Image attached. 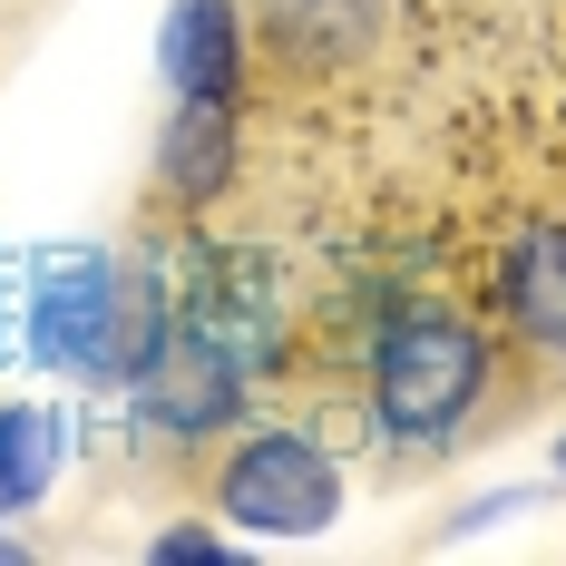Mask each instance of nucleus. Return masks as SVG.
Returning a JSON list of instances; mask_svg holds the SVG:
<instances>
[{
    "label": "nucleus",
    "mask_w": 566,
    "mask_h": 566,
    "mask_svg": "<svg viewBox=\"0 0 566 566\" xmlns=\"http://www.w3.org/2000/svg\"><path fill=\"white\" fill-rule=\"evenodd\" d=\"M206 499H216L234 527L303 537V527H333L342 469H333V450H313V430H244V440H216Z\"/></svg>",
    "instance_id": "obj_2"
},
{
    "label": "nucleus",
    "mask_w": 566,
    "mask_h": 566,
    "mask_svg": "<svg viewBox=\"0 0 566 566\" xmlns=\"http://www.w3.org/2000/svg\"><path fill=\"white\" fill-rule=\"evenodd\" d=\"M157 176H167L176 206H206L234 186V108H206V98H176L167 137H157Z\"/></svg>",
    "instance_id": "obj_5"
},
{
    "label": "nucleus",
    "mask_w": 566,
    "mask_h": 566,
    "mask_svg": "<svg viewBox=\"0 0 566 566\" xmlns=\"http://www.w3.org/2000/svg\"><path fill=\"white\" fill-rule=\"evenodd\" d=\"M157 557H226L216 527H157Z\"/></svg>",
    "instance_id": "obj_7"
},
{
    "label": "nucleus",
    "mask_w": 566,
    "mask_h": 566,
    "mask_svg": "<svg viewBox=\"0 0 566 566\" xmlns=\"http://www.w3.org/2000/svg\"><path fill=\"white\" fill-rule=\"evenodd\" d=\"M40 469H50V430L30 410H0V509H20L40 489Z\"/></svg>",
    "instance_id": "obj_6"
},
{
    "label": "nucleus",
    "mask_w": 566,
    "mask_h": 566,
    "mask_svg": "<svg viewBox=\"0 0 566 566\" xmlns=\"http://www.w3.org/2000/svg\"><path fill=\"white\" fill-rule=\"evenodd\" d=\"M557 469H566V440H557Z\"/></svg>",
    "instance_id": "obj_8"
},
{
    "label": "nucleus",
    "mask_w": 566,
    "mask_h": 566,
    "mask_svg": "<svg viewBox=\"0 0 566 566\" xmlns=\"http://www.w3.org/2000/svg\"><path fill=\"white\" fill-rule=\"evenodd\" d=\"M157 59H167L176 98L234 108V98H244V59H254V10H244V0H176Z\"/></svg>",
    "instance_id": "obj_4"
},
{
    "label": "nucleus",
    "mask_w": 566,
    "mask_h": 566,
    "mask_svg": "<svg viewBox=\"0 0 566 566\" xmlns=\"http://www.w3.org/2000/svg\"><path fill=\"white\" fill-rule=\"evenodd\" d=\"M499 342H509V371L527 400L566 391V216H537V226L509 234V254H499Z\"/></svg>",
    "instance_id": "obj_3"
},
{
    "label": "nucleus",
    "mask_w": 566,
    "mask_h": 566,
    "mask_svg": "<svg viewBox=\"0 0 566 566\" xmlns=\"http://www.w3.org/2000/svg\"><path fill=\"white\" fill-rule=\"evenodd\" d=\"M509 410H527L509 371V342L479 333L459 303H400L381 342H371V420L381 440L410 450H450L479 430H509Z\"/></svg>",
    "instance_id": "obj_1"
}]
</instances>
